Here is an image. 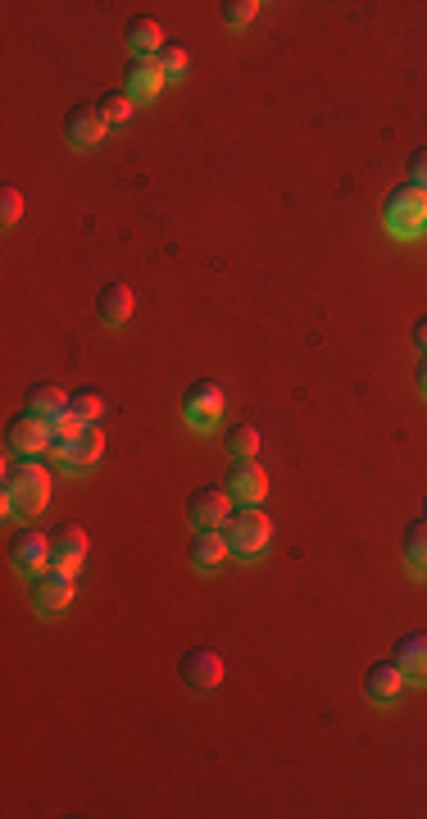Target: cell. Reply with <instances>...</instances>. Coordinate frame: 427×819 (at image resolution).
<instances>
[{
	"label": "cell",
	"instance_id": "1",
	"mask_svg": "<svg viewBox=\"0 0 427 819\" xmlns=\"http://www.w3.org/2000/svg\"><path fill=\"white\" fill-rule=\"evenodd\" d=\"M50 501V469L37 460H19L5 469V483H0V505H5L10 519H27L46 511Z\"/></svg>",
	"mask_w": 427,
	"mask_h": 819
},
{
	"label": "cell",
	"instance_id": "2",
	"mask_svg": "<svg viewBox=\"0 0 427 819\" xmlns=\"http://www.w3.org/2000/svg\"><path fill=\"white\" fill-rule=\"evenodd\" d=\"M382 223L395 242H418L427 233V191L414 183L391 187L382 201Z\"/></svg>",
	"mask_w": 427,
	"mask_h": 819
},
{
	"label": "cell",
	"instance_id": "3",
	"mask_svg": "<svg viewBox=\"0 0 427 819\" xmlns=\"http://www.w3.org/2000/svg\"><path fill=\"white\" fill-rule=\"evenodd\" d=\"M223 533H227V547H233L237 560H254L273 538V519L260 511V505H237L233 519L223 524Z\"/></svg>",
	"mask_w": 427,
	"mask_h": 819
},
{
	"label": "cell",
	"instance_id": "4",
	"mask_svg": "<svg viewBox=\"0 0 427 819\" xmlns=\"http://www.w3.org/2000/svg\"><path fill=\"white\" fill-rule=\"evenodd\" d=\"M223 410H227V397H223V387L210 383V378L191 383L182 391V419H187V429H195V433H210L214 423L223 419Z\"/></svg>",
	"mask_w": 427,
	"mask_h": 819
},
{
	"label": "cell",
	"instance_id": "5",
	"mask_svg": "<svg viewBox=\"0 0 427 819\" xmlns=\"http://www.w3.org/2000/svg\"><path fill=\"white\" fill-rule=\"evenodd\" d=\"M27 597H33V610H37V615H64L69 601H73V574L46 564V570L33 578V587H27Z\"/></svg>",
	"mask_w": 427,
	"mask_h": 819
},
{
	"label": "cell",
	"instance_id": "6",
	"mask_svg": "<svg viewBox=\"0 0 427 819\" xmlns=\"http://www.w3.org/2000/svg\"><path fill=\"white\" fill-rule=\"evenodd\" d=\"M10 564H14L23 578H37L46 564H50V533H41V528H14Z\"/></svg>",
	"mask_w": 427,
	"mask_h": 819
},
{
	"label": "cell",
	"instance_id": "7",
	"mask_svg": "<svg viewBox=\"0 0 427 819\" xmlns=\"http://www.w3.org/2000/svg\"><path fill=\"white\" fill-rule=\"evenodd\" d=\"M5 446L14 451V456L23 460H37L41 451H50V423L37 419L33 410H23L19 419H10V429H5Z\"/></svg>",
	"mask_w": 427,
	"mask_h": 819
},
{
	"label": "cell",
	"instance_id": "8",
	"mask_svg": "<svg viewBox=\"0 0 427 819\" xmlns=\"http://www.w3.org/2000/svg\"><path fill=\"white\" fill-rule=\"evenodd\" d=\"M187 519L195 528H223L233 519V492L223 488H195L191 501H187Z\"/></svg>",
	"mask_w": 427,
	"mask_h": 819
},
{
	"label": "cell",
	"instance_id": "9",
	"mask_svg": "<svg viewBox=\"0 0 427 819\" xmlns=\"http://www.w3.org/2000/svg\"><path fill=\"white\" fill-rule=\"evenodd\" d=\"M178 674H182V683H187V688H195V692H214V688L223 683V656L210 652V646H191V652L182 656V665H178Z\"/></svg>",
	"mask_w": 427,
	"mask_h": 819
},
{
	"label": "cell",
	"instance_id": "10",
	"mask_svg": "<svg viewBox=\"0 0 427 819\" xmlns=\"http://www.w3.org/2000/svg\"><path fill=\"white\" fill-rule=\"evenodd\" d=\"M82 560H87V533H82V524H55L50 528V564L78 574Z\"/></svg>",
	"mask_w": 427,
	"mask_h": 819
},
{
	"label": "cell",
	"instance_id": "11",
	"mask_svg": "<svg viewBox=\"0 0 427 819\" xmlns=\"http://www.w3.org/2000/svg\"><path fill=\"white\" fill-rule=\"evenodd\" d=\"M105 132H109V124H105V115H100V105H73V109H69V119H64L69 147L92 151V147H100V141H105Z\"/></svg>",
	"mask_w": 427,
	"mask_h": 819
},
{
	"label": "cell",
	"instance_id": "12",
	"mask_svg": "<svg viewBox=\"0 0 427 819\" xmlns=\"http://www.w3.org/2000/svg\"><path fill=\"white\" fill-rule=\"evenodd\" d=\"M227 492H233L241 505H260L269 496V469L260 460H233V473H227Z\"/></svg>",
	"mask_w": 427,
	"mask_h": 819
},
{
	"label": "cell",
	"instance_id": "13",
	"mask_svg": "<svg viewBox=\"0 0 427 819\" xmlns=\"http://www.w3.org/2000/svg\"><path fill=\"white\" fill-rule=\"evenodd\" d=\"M164 69H159V60H132L128 65V73H123V96L132 101V105H151L159 92H164Z\"/></svg>",
	"mask_w": 427,
	"mask_h": 819
},
{
	"label": "cell",
	"instance_id": "14",
	"mask_svg": "<svg viewBox=\"0 0 427 819\" xmlns=\"http://www.w3.org/2000/svg\"><path fill=\"white\" fill-rule=\"evenodd\" d=\"M364 692H368V701H373V705H395V701H401V692H405L401 665H395V660H373V665H368V674H364Z\"/></svg>",
	"mask_w": 427,
	"mask_h": 819
},
{
	"label": "cell",
	"instance_id": "15",
	"mask_svg": "<svg viewBox=\"0 0 427 819\" xmlns=\"http://www.w3.org/2000/svg\"><path fill=\"white\" fill-rule=\"evenodd\" d=\"M391 660L401 665L405 683H414V688H427V633H405L401 642H395Z\"/></svg>",
	"mask_w": 427,
	"mask_h": 819
},
{
	"label": "cell",
	"instance_id": "16",
	"mask_svg": "<svg viewBox=\"0 0 427 819\" xmlns=\"http://www.w3.org/2000/svg\"><path fill=\"white\" fill-rule=\"evenodd\" d=\"M132 309H137V296H132L128 282H109V288H100V296H96V319H100L105 328H123V324L132 319Z\"/></svg>",
	"mask_w": 427,
	"mask_h": 819
},
{
	"label": "cell",
	"instance_id": "17",
	"mask_svg": "<svg viewBox=\"0 0 427 819\" xmlns=\"http://www.w3.org/2000/svg\"><path fill=\"white\" fill-rule=\"evenodd\" d=\"M100 456H105V433L92 423V429H82V437L64 451L60 469H64V473H92V469L100 465Z\"/></svg>",
	"mask_w": 427,
	"mask_h": 819
},
{
	"label": "cell",
	"instance_id": "18",
	"mask_svg": "<svg viewBox=\"0 0 427 819\" xmlns=\"http://www.w3.org/2000/svg\"><path fill=\"white\" fill-rule=\"evenodd\" d=\"M69 397H73V391H64L60 383H33V387H27V401H23V410H33L37 419L55 423L60 414H69Z\"/></svg>",
	"mask_w": 427,
	"mask_h": 819
},
{
	"label": "cell",
	"instance_id": "19",
	"mask_svg": "<svg viewBox=\"0 0 427 819\" xmlns=\"http://www.w3.org/2000/svg\"><path fill=\"white\" fill-rule=\"evenodd\" d=\"M227 555H233V547H227L223 528H195V538H191V564H195V570H218Z\"/></svg>",
	"mask_w": 427,
	"mask_h": 819
},
{
	"label": "cell",
	"instance_id": "20",
	"mask_svg": "<svg viewBox=\"0 0 427 819\" xmlns=\"http://www.w3.org/2000/svg\"><path fill=\"white\" fill-rule=\"evenodd\" d=\"M123 42L132 50V60H155V55L164 50V33H159L155 19H128Z\"/></svg>",
	"mask_w": 427,
	"mask_h": 819
},
{
	"label": "cell",
	"instance_id": "21",
	"mask_svg": "<svg viewBox=\"0 0 427 819\" xmlns=\"http://www.w3.org/2000/svg\"><path fill=\"white\" fill-rule=\"evenodd\" d=\"M405 570L414 578H427V519L410 524V533H405Z\"/></svg>",
	"mask_w": 427,
	"mask_h": 819
},
{
	"label": "cell",
	"instance_id": "22",
	"mask_svg": "<svg viewBox=\"0 0 427 819\" xmlns=\"http://www.w3.org/2000/svg\"><path fill=\"white\" fill-rule=\"evenodd\" d=\"M96 105H100V115H105V124H109V128H128V124H132V109H137V105H132L123 92H105Z\"/></svg>",
	"mask_w": 427,
	"mask_h": 819
},
{
	"label": "cell",
	"instance_id": "23",
	"mask_svg": "<svg viewBox=\"0 0 427 819\" xmlns=\"http://www.w3.org/2000/svg\"><path fill=\"white\" fill-rule=\"evenodd\" d=\"M69 414H78L82 423H87V429H92V423L105 414V401H100V391H92V387H82V391H73V397H69Z\"/></svg>",
	"mask_w": 427,
	"mask_h": 819
},
{
	"label": "cell",
	"instance_id": "24",
	"mask_svg": "<svg viewBox=\"0 0 427 819\" xmlns=\"http://www.w3.org/2000/svg\"><path fill=\"white\" fill-rule=\"evenodd\" d=\"M227 451H233V460H250L254 451H260V429H254V423H237V429L227 433Z\"/></svg>",
	"mask_w": 427,
	"mask_h": 819
},
{
	"label": "cell",
	"instance_id": "25",
	"mask_svg": "<svg viewBox=\"0 0 427 819\" xmlns=\"http://www.w3.org/2000/svg\"><path fill=\"white\" fill-rule=\"evenodd\" d=\"M155 60H159V69H164V78H187V69H191V55L182 50V46H164L159 55H155Z\"/></svg>",
	"mask_w": 427,
	"mask_h": 819
},
{
	"label": "cell",
	"instance_id": "26",
	"mask_svg": "<svg viewBox=\"0 0 427 819\" xmlns=\"http://www.w3.org/2000/svg\"><path fill=\"white\" fill-rule=\"evenodd\" d=\"M254 14H260V0H227V5H223V23L227 27H250Z\"/></svg>",
	"mask_w": 427,
	"mask_h": 819
},
{
	"label": "cell",
	"instance_id": "27",
	"mask_svg": "<svg viewBox=\"0 0 427 819\" xmlns=\"http://www.w3.org/2000/svg\"><path fill=\"white\" fill-rule=\"evenodd\" d=\"M19 219H23V191L5 187V196H0V223H5V229H19Z\"/></svg>",
	"mask_w": 427,
	"mask_h": 819
},
{
	"label": "cell",
	"instance_id": "28",
	"mask_svg": "<svg viewBox=\"0 0 427 819\" xmlns=\"http://www.w3.org/2000/svg\"><path fill=\"white\" fill-rule=\"evenodd\" d=\"M410 183H414V187H423V191H427V147H423V151H414V155H410Z\"/></svg>",
	"mask_w": 427,
	"mask_h": 819
},
{
	"label": "cell",
	"instance_id": "29",
	"mask_svg": "<svg viewBox=\"0 0 427 819\" xmlns=\"http://www.w3.org/2000/svg\"><path fill=\"white\" fill-rule=\"evenodd\" d=\"M410 337H414V347H418V351H427V315L414 324V332H410Z\"/></svg>",
	"mask_w": 427,
	"mask_h": 819
},
{
	"label": "cell",
	"instance_id": "30",
	"mask_svg": "<svg viewBox=\"0 0 427 819\" xmlns=\"http://www.w3.org/2000/svg\"><path fill=\"white\" fill-rule=\"evenodd\" d=\"M418 391L427 397V351H423V364H418Z\"/></svg>",
	"mask_w": 427,
	"mask_h": 819
},
{
	"label": "cell",
	"instance_id": "31",
	"mask_svg": "<svg viewBox=\"0 0 427 819\" xmlns=\"http://www.w3.org/2000/svg\"><path fill=\"white\" fill-rule=\"evenodd\" d=\"M423 519H427V496H423Z\"/></svg>",
	"mask_w": 427,
	"mask_h": 819
}]
</instances>
